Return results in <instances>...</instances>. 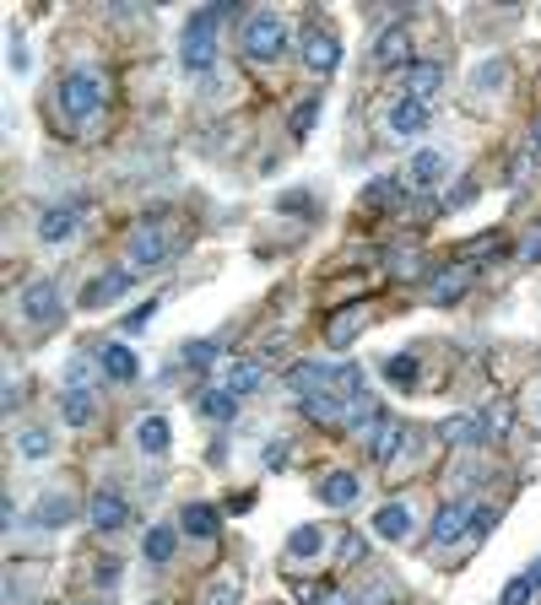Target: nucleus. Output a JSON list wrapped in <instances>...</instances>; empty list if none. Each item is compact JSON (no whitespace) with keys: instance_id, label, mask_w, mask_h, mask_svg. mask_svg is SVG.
<instances>
[{"instance_id":"obj_28","label":"nucleus","mask_w":541,"mask_h":605,"mask_svg":"<svg viewBox=\"0 0 541 605\" xmlns=\"http://www.w3.org/2000/svg\"><path fill=\"white\" fill-rule=\"evenodd\" d=\"M374 535H379V541H406V535H412V508H406V503H385L374 514Z\"/></svg>"},{"instance_id":"obj_8","label":"nucleus","mask_w":541,"mask_h":605,"mask_svg":"<svg viewBox=\"0 0 541 605\" xmlns=\"http://www.w3.org/2000/svg\"><path fill=\"white\" fill-rule=\"evenodd\" d=\"M87 524L98 535H120L125 524H130V503L120 497V487H98L87 497Z\"/></svg>"},{"instance_id":"obj_33","label":"nucleus","mask_w":541,"mask_h":605,"mask_svg":"<svg viewBox=\"0 0 541 605\" xmlns=\"http://www.w3.org/2000/svg\"><path fill=\"white\" fill-rule=\"evenodd\" d=\"M293 595L303 605H358L352 595H341V589H331V584H293Z\"/></svg>"},{"instance_id":"obj_31","label":"nucleus","mask_w":541,"mask_h":605,"mask_svg":"<svg viewBox=\"0 0 541 605\" xmlns=\"http://www.w3.org/2000/svg\"><path fill=\"white\" fill-rule=\"evenodd\" d=\"M17 454H22V460H49V454H55L49 427H22V433H17Z\"/></svg>"},{"instance_id":"obj_32","label":"nucleus","mask_w":541,"mask_h":605,"mask_svg":"<svg viewBox=\"0 0 541 605\" xmlns=\"http://www.w3.org/2000/svg\"><path fill=\"white\" fill-rule=\"evenodd\" d=\"M395 211V206H401V179H374V184H368V190H363V211Z\"/></svg>"},{"instance_id":"obj_1","label":"nucleus","mask_w":541,"mask_h":605,"mask_svg":"<svg viewBox=\"0 0 541 605\" xmlns=\"http://www.w3.org/2000/svg\"><path fill=\"white\" fill-rule=\"evenodd\" d=\"M233 0H222V6H206V11H195L190 22H184V44H179V65H184V76H206L211 65H217V22L222 17H233Z\"/></svg>"},{"instance_id":"obj_18","label":"nucleus","mask_w":541,"mask_h":605,"mask_svg":"<svg viewBox=\"0 0 541 605\" xmlns=\"http://www.w3.org/2000/svg\"><path fill=\"white\" fill-rule=\"evenodd\" d=\"M98 368H103V379H114V384H136L141 362L120 335H114V341H98Z\"/></svg>"},{"instance_id":"obj_37","label":"nucleus","mask_w":541,"mask_h":605,"mask_svg":"<svg viewBox=\"0 0 541 605\" xmlns=\"http://www.w3.org/2000/svg\"><path fill=\"white\" fill-rule=\"evenodd\" d=\"M531 600H536V584H531V573L509 578V584H504V595H498V605H531Z\"/></svg>"},{"instance_id":"obj_3","label":"nucleus","mask_w":541,"mask_h":605,"mask_svg":"<svg viewBox=\"0 0 541 605\" xmlns=\"http://www.w3.org/2000/svg\"><path fill=\"white\" fill-rule=\"evenodd\" d=\"M239 49H244V60H255V65L282 60V49H287V22L276 17V11H255V17H244Z\"/></svg>"},{"instance_id":"obj_20","label":"nucleus","mask_w":541,"mask_h":605,"mask_svg":"<svg viewBox=\"0 0 541 605\" xmlns=\"http://www.w3.org/2000/svg\"><path fill=\"white\" fill-rule=\"evenodd\" d=\"M401 87H406V98L433 103V92L444 87V65H439V60H412V65L401 71Z\"/></svg>"},{"instance_id":"obj_40","label":"nucleus","mask_w":541,"mask_h":605,"mask_svg":"<svg viewBox=\"0 0 541 605\" xmlns=\"http://www.w3.org/2000/svg\"><path fill=\"white\" fill-rule=\"evenodd\" d=\"M482 422H487V438L509 433V427H514V406H509V400H498V406H487V416H482Z\"/></svg>"},{"instance_id":"obj_48","label":"nucleus","mask_w":541,"mask_h":605,"mask_svg":"<svg viewBox=\"0 0 541 605\" xmlns=\"http://www.w3.org/2000/svg\"><path fill=\"white\" fill-rule=\"evenodd\" d=\"M395 276H417V254L412 249H395V265H390Z\"/></svg>"},{"instance_id":"obj_52","label":"nucleus","mask_w":541,"mask_h":605,"mask_svg":"<svg viewBox=\"0 0 541 605\" xmlns=\"http://www.w3.org/2000/svg\"><path fill=\"white\" fill-rule=\"evenodd\" d=\"M249 503H255V492H233V497H228V508H233V514H244Z\"/></svg>"},{"instance_id":"obj_23","label":"nucleus","mask_w":541,"mask_h":605,"mask_svg":"<svg viewBox=\"0 0 541 605\" xmlns=\"http://www.w3.org/2000/svg\"><path fill=\"white\" fill-rule=\"evenodd\" d=\"M174 524H179L184 535H195V541H211V535L222 530V508L217 503H184Z\"/></svg>"},{"instance_id":"obj_22","label":"nucleus","mask_w":541,"mask_h":605,"mask_svg":"<svg viewBox=\"0 0 541 605\" xmlns=\"http://www.w3.org/2000/svg\"><path fill=\"white\" fill-rule=\"evenodd\" d=\"M179 524H152L147 535H141V557H147V568H168L174 562V551H179Z\"/></svg>"},{"instance_id":"obj_10","label":"nucleus","mask_w":541,"mask_h":605,"mask_svg":"<svg viewBox=\"0 0 541 605\" xmlns=\"http://www.w3.org/2000/svg\"><path fill=\"white\" fill-rule=\"evenodd\" d=\"M395 179H401V190L428 195L433 184L444 179V152H439V146H422V152H412V157H406V168L395 173Z\"/></svg>"},{"instance_id":"obj_38","label":"nucleus","mask_w":541,"mask_h":605,"mask_svg":"<svg viewBox=\"0 0 541 605\" xmlns=\"http://www.w3.org/2000/svg\"><path fill=\"white\" fill-rule=\"evenodd\" d=\"M217 352H222V341H190L184 346V368H211Z\"/></svg>"},{"instance_id":"obj_6","label":"nucleus","mask_w":541,"mask_h":605,"mask_svg":"<svg viewBox=\"0 0 541 605\" xmlns=\"http://www.w3.org/2000/svg\"><path fill=\"white\" fill-rule=\"evenodd\" d=\"M406 438H412V427H406L401 416H390V411H379L374 422L363 427V449H368V460H374L379 470H390V460L401 454Z\"/></svg>"},{"instance_id":"obj_50","label":"nucleus","mask_w":541,"mask_h":605,"mask_svg":"<svg viewBox=\"0 0 541 605\" xmlns=\"http://www.w3.org/2000/svg\"><path fill=\"white\" fill-rule=\"evenodd\" d=\"M17 406H22V379L11 373V379H6V411H17Z\"/></svg>"},{"instance_id":"obj_36","label":"nucleus","mask_w":541,"mask_h":605,"mask_svg":"<svg viewBox=\"0 0 541 605\" xmlns=\"http://www.w3.org/2000/svg\"><path fill=\"white\" fill-rule=\"evenodd\" d=\"M498 249H504V233H482V238H471V244L460 249V260H466V265H477V260H493Z\"/></svg>"},{"instance_id":"obj_5","label":"nucleus","mask_w":541,"mask_h":605,"mask_svg":"<svg viewBox=\"0 0 541 605\" xmlns=\"http://www.w3.org/2000/svg\"><path fill=\"white\" fill-rule=\"evenodd\" d=\"M60 314H65V292H60L55 276H38V281H28V287H22V319H28L33 330L60 325Z\"/></svg>"},{"instance_id":"obj_39","label":"nucleus","mask_w":541,"mask_h":605,"mask_svg":"<svg viewBox=\"0 0 541 605\" xmlns=\"http://www.w3.org/2000/svg\"><path fill=\"white\" fill-rule=\"evenodd\" d=\"M120 578H125V562L120 557H103L98 568H92V584H98V589H120Z\"/></svg>"},{"instance_id":"obj_4","label":"nucleus","mask_w":541,"mask_h":605,"mask_svg":"<svg viewBox=\"0 0 541 605\" xmlns=\"http://www.w3.org/2000/svg\"><path fill=\"white\" fill-rule=\"evenodd\" d=\"M174 249H179V238L168 233V222L152 217V222H141L136 233L125 238V265H130V271H157Z\"/></svg>"},{"instance_id":"obj_53","label":"nucleus","mask_w":541,"mask_h":605,"mask_svg":"<svg viewBox=\"0 0 541 605\" xmlns=\"http://www.w3.org/2000/svg\"><path fill=\"white\" fill-rule=\"evenodd\" d=\"M536 260H541V233L531 238V244H525V265H536Z\"/></svg>"},{"instance_id":"obj_19","label":"nucleus","mask_w":541,"mask_h":605,"mask_svg":"<svg viewBox=\"0 0 541 605\" xmlns=\"http://www.w3.org/2000/svg\"><path fill=\"white\" fill-rule=\"evenodd\" d=\"M314 497H320L325 508H352L363 497V481L352 476V470H325V476L314 481Z\"/></svg>"},{"instance_id":"obj_26","label":"nucleus","mask_w":541,"mask_h":605,"mask_svg":"<svg viewBox=\"0 0 541 605\" xmlns=\"http://www.w3.org/2000/svg\"><path fill=\"white\" fill-rule=\"evenodd\" d=\"M260 384H266V362H228V373H222V389H228V395H260Z\"/></svg>"},{"instance_id":"obj_46","label":"nucleus","mask_w":541,"mask_h":605,"mask_svg":"<svg viewBox=\"0 0 541 605\" xmlns=\"http://www.w3.org/2000/svg\"><path fill=\"white\" fill-rule=\"evenodd\" d=\"M504 76H509V65H504V60H487L482 71H477V87H498Z\"/></svg>"},{"instance_id":"obj_54","label":"nucleus","mask_w":541,"mask_h":605,"mask_svg":"<svg viewBox=\"0 0 541 605\" xmlns=\"http://www.w3.org/2000/svg\"><path fill=\"white\" fill-rule=\"evenodd\" d=\"M531 584H536V595H541V557L531 562Z\"/></svg>"},{"instance_id":"obj_7","label":"nucleus","mask_w":541,"mask_h":605,"mask_svg":"<svg viewBox=\"0 0 541 605\" xmlns=\"http://www.w3.org/2000/svg\"><path fill=\"white\" fill-rule=\"evenodd\" d=\"M298 55H303V65H309L314 76H331L336 65H341V38L325 28V22H303V33H298Z\"/></svg>"},{"instance_id":"obj_17","label":"nucleus","mask_w":541,"mask_h":605,"mask_svg":"<svg viewBox=\"0 0 541 605\" xmlns=\"http://www.w3.org/2000/svg\"><path fill=\"white\" fill-rule=\"evenodd\" d=\"M130 281H136V271H120V265H109L103 276H92L87 287H82V308H109V303H120L125 292H130Z\"/></svg>"},{"instance_id":"obj_12","label":"nucleus","mask_w":541,"mask_h":605,"mask_svg":"<svg viewBox=\"0 0 541 605\" xmlns=\"http://www.w3.org/2000/svg\"><path fill=\"white\" fill-rule=\"evenodd\" d=\"M28 524H38V530H65V524H76V497L60 492V487L38 492L33 508H28Z\"/></svg>"},{"instance_id":"obj_27","label":"nucleus","mask_w":541,"mask_h":605,"mask_svg":"<svg viewBox=\"0 0 541 605\" xmlns=\"http://www.w3.org/2000/svg\"><path fill=\"white\" fill-rule=\"evenodd\" d=\"M76 233V206H44L38 211V238L44 244H65Z\"/></svg>"},{"instance_id":"obj_15","label":"nucleus","mask_w":541,"mask_h":605,"mask_svg":"<svg viewBox=\"0 0 541 605\" xmlns=\"http://www.w3.org/2000/svg\"><path fill=\"white\" fill-rule=\"evenodd\" d=\"M466 287H471V265L466 260H450V265H439V271L428 276V303L450 308V303L466 298Z\"/></svg>"},{"instance_id":"obj_41","label":"nucleus","mask_w":541,"mask_h":605,"mask_svg":"<svg viewBox=\"0 0 541 605\" xmlns=\"http://www.w3.org/2000/svg\"><path fill=\"white\" fill-rule=\"evenodd\" d=\"M314 119H320V98H303V103H298V114H293V136H309Z\"/></svg>"},{"instance_id":"obj_25","label":"nucleus","mask_w":541,"mask_h":605,"mask_svg":"<svg viewBox=\"0 0 541 605\" xmlns=\"http://www.w3.org/2000/svg\"><path fill=\"white\" fill-rule=\"evenodd\" d=\"M60 422H65V427H92V422H98L92 389H76V384H65V389H60Z\"/></svg>"},{"instance_id":"obj_9","label":"nucleus","mask_w":541,"mask_h":605,"mask_svg":"<svg viewBox=\"0 0 541 605\" xmlns=\"http://www.w3.org/2000/svg\"><path fill=\"white\" fill-rule=\"evenodd\" d=\"M428 119H433V103L395 98L390 109H385V130H390V141H417L422 130H428Z\"/></svg>"},{"instance_id":"obj_45","label":"nucleus","mask_w":541,"mask_h":605,"mask_svg":"<svg viewBox=\"0 0 541 605\" xmlns=\"http://www.w3.org/2000/svg\"><path fill=\"white\" fill-rule=\"evenodd\" d=\"M87 379H92V362L87 357H71V362H65V384L87 389Z\"/></svg>"},{"instance_id":"obj_51","label":"nucleus","mask_w":541,"mask_h":605,"mask_svg":"<svg viewBox=\"0 0 541 605\" xmlns=\"http://www.w3.org/2000/svg\"><path fill=\"white\" fill-rule=\"evenodd\" d=\"M152 308H163V303H147V308H136V314L125 319V330H141V325H147V319H152Z\"/></svg>"},{"instance_id":"obj_13","label":"nucleus","mask_w":541,"mask_h":605,"mask_svg":"<svg viewBox=\"0 0 541 605\" xmlns=\"http://www.w3.org/2000/svg\"><path fill=\"white\" fill-rule=\"evenodd\" d=\"M406 65H412V28H406V22H390V28L374 38V71H406Z\"/></svg>"},{"instance_id":"obj_44","label":"nucleus","mask_w":541,"mask_h":605,"mask_svg":"<svg viewBox=\"0 0 541 605\" xmlns=\"http://www.w3.org/2000/svg\"><path fill=\"white\" fill-rule=\"evenodd\" d=\"M287 460H293V438H271L266 443V470H282Z\"/></svg>"},{"instance_id":"obj_29","label":"nucleus","mask_w":541,"mask_h":605,"mask_svg":"<svg viewBox=\"0 0 541 605\" xmlns=\"http://www.w3.org/2000/svg\"><path fill=\"white\" fill-rule=\"evenodd\" d=\"M195 411L206 416V422H233V416H239V395H228V389H201V395H195Z\"/></svg>"},{"instance_id":"obj_55","label":"nucleus","mask_w":541,"mask_h":605,"mask_svg":"<svg viewBox=\"0 0 541 605\" xmlns=\"http://www.w3.org/2000/svg\"><path fill=\"white\" fill-rule=\"evenodd\" d=\"M531 146H536V152H541V119H536V125H531Z\"/></svg>"},{"instance_id":"obj_21","label":"nucleus","mask_w":541,"mask_h":605,"mask_svg":"<svg viewBox=\"0 0 541 605\" xmlns=\"http://www.w3.org/2000/svg\"><path fill=\"white\" fill-rule=\"evenodd\" d=\"M439 438L450 443V449H477V443H487V422L477 411H466V416H444L439 422Z\"/></svg>"},{"instance_id":"obj_16","label":"nucleus","mask_w":541,"mask_h":605,"mask_svg":"<svg viewBox=\"0 0 541 605\" xmlns=\"http://www.w3.org/2000/svg\"><path fill=\"white\" fill-rule=\"evenodd\" d=\"M130 438H136V454H147V460H163V454L174 449V427H168L163 411H147L130 427Z\"/></svg>"},{"instance_id":"obj_47","label":"nucleus","mask_w":541,"mask_h":605,"mask_svg":"<svg viewBox=\"0 0 541 605\" xmlns=\"http://www.w3.org/2000/svg\"><path fill=\"white\" fill-rule=\"evenodd\" d=\"M493 524H498V508H471V530L477 535H487Z\"/></svg>"},{"instance_id":"obj_14","label":"nucleus","mask_w":541,"mask_h":605,"mask_svg":"<svg viewBox=\"0 0 541 605\" xmlns=\"http://www.w3.org/2000/svg\"><path fill=\"white\" fill-rule=\"evenodd\" d=\"M298 411L320 427H358L352 416V395H298Z\"/></svg>"},{"instance_id":"obj_24","label":"nucleus","mask_w":541,"mask_h":605,"mask_svg":"<svg viewBox=\"0 0 541 605\" xmlns=\"http://www.w3.org/2000/svg\"><path fill=\"white\" fill-rule=\"evenodd\" d=\"M466 524H471L466 503H455V497H450V503H444L439 514H433V530H428V541H433V546H455L460 535H466Z\"/></svg>"},{"instance_id":"obj_30","label":"nucleus","mask_w":541,"mask_h":605,"mask_svg":"<svg viewBox=\"0 0 541 605\" xmlns=\"http://www.w3.org/2000/svg\"><path fill=\"white\" fill-rule=\"evenodd\" d=\"M325 551V530L320 524H298L293 535H287V562H314Z\"/></svg>"},{"instance_id":"obj_49","label":"nucleus","mask_w":541,"mask_h":605,"mask_svg":"<svg viewBox=\"0 0 541 605\" xmlns=\"http://www.w3.org/2000/svg\"><path fill=\"white\" fill-rule=\"evenodd\" d=\"M471 200H477V184H460V190H455L450 200H444V206H450V211H460V206H471Z\"/></svg>"},{"instance_id":"obj_42","label":"nucleus","mask_w":541,"mask_h":605,"mask_svg":"<svg viewBox=\"0 0 541 605\" xmlns=\"http://www.w3.org/2000/svg\"><path fill=\"white\" fill-rule=\"evenodd\" d=\"M276 211H287V217H293V211H298V217H309L314 200L303 195V190H287V195H276Z\"/></svg>"},{"instance_id":"obj_43","label":"nucleus","mask_w":541,"mask_h":605,"mask_svg":"<svg viewBox=\"0 0 541 605\" xmlns=\"http://www.w3.org/2000/svg\"><path fill=\"white\" fill-rule=\"evenodd\" d=\"M201 605H239V584H233V578H222V584H211Z\"/></svg>"},{"instance_id":"obj_2","label":"nucleus","mask_w":541,"mask_h":605,"mask_svg":"<svg viewBox=\"0 0 541 605\" xmlns=\"http://www.w3.org/2000/svg\"><path fill=\"white\" fill-rule=\"evenodd\" d=\"M103 109H109V76L92 71V65L65 71V82H60V114L71 119V125H92Z\"/></svg>"},{"instance_id":"obj_34","label":"nucleus","mask_w":541,"mask_h":605,"mask_svg":"<svg viewBox=\"0 0 541 605\" xmlns=\"http://www.w3.org/2000/svg\"><path fill=\"white\" fill-rule=\"evenodd\" d=\"M363 557H368V541H363L358 530H347V535L336 541V568H358Z\"/></svg>"},{"instance_id":"obj_35","label":"nucleus","mask_w":541,"mask_h":605,"mask_svg":"<svg viewBox=\"0 0 541 605\" xmlns=\"http://www.w3.org/2000/svg\"><path fill=\"white\" fill-rule=\"evenodd\" d=\"M417 373H422L417 352H401V357L385 362V379H390V384H417Z\"/></svg>"},{"instance_id":"obj_11","label":"nucleus","mask_w":541,"mask_h":605,"mask_svg":"<svg viewBox=\"0 0 541 605\" xmlns=\"http://www.w3.org/2000/svg\"><path fill=\"white\" fill-rule=\"evenodd\" d=\"M368 325H374V303H347V308H336V314L325 319V341H331L336 352H347Z\"/></svg>"}]
</instances>
